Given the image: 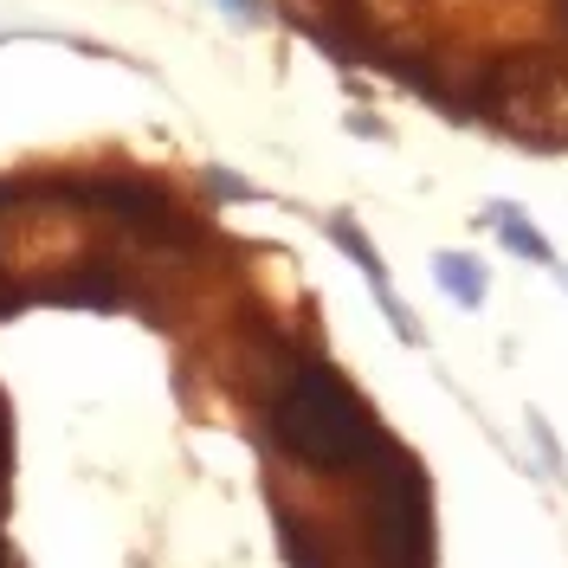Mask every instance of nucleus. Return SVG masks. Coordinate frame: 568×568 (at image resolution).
<instances>
[{
	"label": "nucleus",
	"instance_id": "obj_6",
	"mask_svg": "<svg viewBox=\"0 0 568 568\" xmlns=\"http://www.w3.org/2000/svg\"><path fill=\"white\" fill-rule=\"evenodd\" d=\"M52 297H59V304H98V311H104V304L123 297V278L110 272L104 258H91V265H78V278L52 284Z\"/></svg>",
	"mask_w": 568,
	"mask_h": 568
},
{
	"label": "nucleus",
	"instance_id": "obj_10",
	"mask_svg": "<svg viewBox=\"0 0 568 568\" xmlns=\"http://www.w3.org/2000/svg\"><path fill=\"white\" fill-rule=\"evenodd\" d=\"M226 7H233V13H240V20H258V13H265V7H258V0H226Z\"/></svg>",
	"mask_w": 568,
	"mask_h": 568
},
{
	"label": "nucleus",
	"instance_id": "obj_11",
	"mask_svg": "<svg viewBox=\"0 0 568 568\" xmlns=\"http://www.w3.org/2000/svg\"><path fill=\"white\" fill-rule=\"evenodd\" d=\"M556 13H562V27H568V0H556Z\"/></svg>",
	"mask_w": 568,
	"mask_h": 568
},
{
	"label": "nucleus",
	"instance_id": "obj_2",
	"mask_svg": "<svg viewBox=\"0 0 568 568\" xmlns=\"http://www.w3.org/2000/svg\"><path fill=\"white\" fill-rule=\"evenodd\" d=\"M368 549L382 568L433 562V504H426L420 465L407 453H382V478L368 491Z\"/></svg>",
	"mask_w": 568,
	"mask_h": 568
},
{
	"label": "nucleus",
	"instance_id": "obj_1",
	"mask_svg": "<svg viewBox=\"0 0 568 568\" xmlns=\"http://www.w3.org/2000/svg\"><path fill=\"white\" fill-rule=\"evenodd\" d=\"M272 439L311 471H355L388 453L375 414L336 368H297L284 382V394L272 400Z\"/></svg>",
	"mask_w": 568,
	"mask_h": 568
},
{
	"label": "nucleus",
	"instance_id": "obj_8",
	"mask_svg": "<svg viewBox=\"0 0 568 568\" xmlns=\"http://www.w3.org/2000/svg\"><path fill=\"white\" fill-rule=\"evenodd\" d=\"M278 542H284V556H291V568H323V542H317V530H311V517H291V510H284Z\"/></svg>",
	"mask_w": 568,
	"mask_h": 568
},
{
	"label": "nucleus",
	"instance_id": "obj_3",
	"mask_svg": "<svg viewBox=\"0 0 568 568\" xmlns=\"http://www.w3.org/2000/svg\"><path fill=\"white\" fill-rule=\"evenodd\" d=\"M71 201L104 207L116 226H130L136 240H155V246H169V240H187V233H194V226H187V213L175 207V194H162L155 181H136V175L78 181V187H71Z\"/></svg>",
	"mask_w": 568,
	"mask_h": 568
},
{
	"label": "nucleus",
	"instance_id": "obj_5",
	"mask_svg": "<svg viewBox=\"0 0 568 568\" xmlns=\"http://www.w3.org/2000/svg\"><path fill=\"white\" fill-rule=\"evenodd\" d=\"M329 240H336V246H349V258L362 265V278L375 284V297H382V311H388L394 329H400L407 343H420V329H414V317H407V304L388 291V278H382V258H375V246L362 240V226H355V220H329Z\"/></svg>",
	"mask_w": 568,
	"mask_h": 568
},
{
	"label": "nucleus",
	"instance_id": "obj_7",
	"mask_svg": "<svg viewBox=\"0 0 568 568\" xmlns=\"http://www.w3.org/2000/svg\"><path fill=\"white\" fill-rule=\"evenodd\" d=\"M491 226H497V240H504L510 252H524V258H536V265H556L549 240H542V233H536V226H530L517 207H491Z\"/></svg>",
	"mask_w": 568,
	"mask_h": 568
},
{
	"label": "nucleus",
	"instance_id": "obj_9",
	"mask_svg": "<svg viewBox=\"0 0 568 568\" xmlns=\"http://www.w3.org/2000/svg\"><path fill=\"white\" fill-rule=\"evenodd\" d=\"M439 284H446L459 304H478V297H485V272H478L471 258H459V252H453V258H439Z\"/></svg>",
	"mask_w": 568,
	"mask_h": 568
},
{
	"label": "nucleus",
	"instance_id": "obj_12",
	"mask_svg": "<svg viewBox=\"0 0 568 568\" xmlns=\"http://www.w3.org/2000/svg\"><path fill=\"white\" fill-rule=\"evenodd\" d=\"M0 568H7V542H0Z\"/></svg>",
	"mask_w": 568,
	"mask_h": 568
},
{
	"label": "nucleus",
	"instance_id": "obj_4",
	"mask_svg": "<svg viewBox=\"0 0 568 568\" xmlns=\"http://www.w3.org/2000/svg\"><path fill=\"white\" fill-rule=\"evenodd\" d=\"M549 91H556V65H549L542 52H497L491 71H485V110L504 116V123L542 110Z\"/></svg>",
	"mask_w": 568,
	"mask_h": 568
}]
</instances>
